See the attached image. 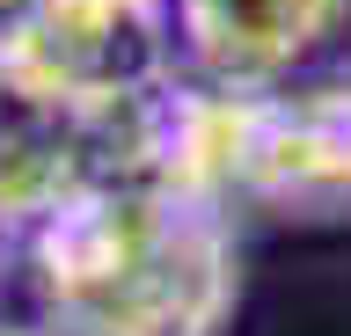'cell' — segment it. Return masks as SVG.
<instances>
[{"mask_svg":"<svg viewBox=\"0 0 351 336\" xmlns=\"http://www.w3.org/2000/svg\"><path fill=\"white\" fill-rule=\"evenodd\" d=\"M176 0H29L0 23V59L73 110L169 81Z\"/></svg>","mask_w":351,"mask_h":336,"instance_id":"obj_1","label":"cell"},{"mask_svg":"<svg viewBox=\"0 0 351 336\" xmlns=\"http://www.w3.org/2000/svg\"><path fill=\"white\" fill-rule=\"evenodd\" d=\"M234 307V242L219 205L176 198L103 292L59 314L66 336H213Z\"/></svg>","mask_w":351,"mask_h":336,"instance_id":"obj_2","label":"cell"},{"mask_svg":"<svg viewBox=\"0 0 351 336\" xmlns=\"http://www.w3.org/2000/svg\"><path fill=\"white\" fill-rule=\"evenodd\" d=\"M351 23V0H176V37L219 88H278Z\"/></svg>","mask_w":351,"mask_h":336,"instance_id":"obj_3","label":"cell"},{"mask_svg":"<svg viewBox=\"0 0 351 336\" xmlns=\"http://www.w3.org/2000/svg\"><path fill=\"white\" fill-rule=\"evenodd\" d=\"M344 81H351V73H344Z\"/></svg>","mask_w":351,"mask_h":336,"instance_id":"obj_4","label":"cell"}]
</instances>
